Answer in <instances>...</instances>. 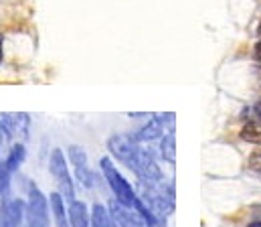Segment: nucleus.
Wrapping results in <instances>:
<instances>
[{"instance_id": "obj_1", "label": "nucleus", "mask_w": 261, "mask_h": 227, "mask_svg": "<svg viewBox=\"0 0 261 227\" xmlns=\"http://www.w3.org/2000/svg\"><path fill=\"white\" fill-rule=\"evenodd\" d=\"M138 197L140 201L162 221V217H166L172 207H174V195L172 189H168L160 179H138Z\"/></svg>"}, {"instance_id": "obj_2", "label": "nucleus", "mask_w": 261, "mask_h": 227, "mask_svg": "<svg viewBox=\"0 0 261 227\" xmlns=\"http://www.w3.org/2000/svg\"><path fill=\"white\" fill-rule=\"evenodd\" d=\"M99 168H101V174H103V179H106L110 191L114 193V199H116L118 203L126 205V207L136 209L140 197H138V193L132 189L130 183L122 176V172L116 168V164L112 162V158L103 156V158L99 160Z\"/></svg>"}, {"instance_id": "obj_3", "label": "nucleus", "mask_w": 261, "mask_h": 227, "mask_svg": "<svg viewBox=\"0 0 261 227\" xmlns=\"http://www.w3.org/2000/svg\"><path fill=\"white\" fill-rule=\"evenodd\" d=\"M49 172L51 176L55 179L57 187H59V193L63 195L67 203L75 201V185L71 181V174L67 170V158L61 148H55L49 156Z\"/></svg>"}, {"instance_id": "obj_4", "label": "nucleus", "mask_w": 261, "mask_h": 227, "mask_svg": "<svg viewBox=\"0 0 261 227\" xmlns=\"http://www.w3.org/2000/svg\"><path fill=\"white\" fill-rule=\"evenodd\" d=\"M49 199L35 183H31L27 201V227H49Z\"/></svg>"}, {"instance_id": "obj_5", "label": "nucleus", "mask_w": 261, "mask_h": 227, "mask_svg": "<svg viewBox=\"0 0 261 227\" xmlns=\"http://www.w3.org/2000/svg\"><path fill=\"white\" fill-rule=\"evenodd\" d=\"M108 150L118 162H122L132 170V166L136 164L140 150H142V142H138L130 134H114L108 140Z\"/></svg>"}, {"instance_id": "obj_6", "label": "nucleus", "mask_w": 261, "mask_h": 227, "mask_svg": "<svg viewBox=\"0 0 261 227\" xmlns=\"http://www.w3.org/2000/svg\"><path fill=\"white\" fill-rule=\"evenodd\" d=\"M29 114H0V144H14L29 136Z\"/></svg>"}, {"instance_id": "obj_7", "label": "nucleus", "mask_w": 261, "mask_h": 227, "mask_svg": "<svg viewBox=\"0 0 261 227\" xmlns=\"http://www.w3.org/2000/svg\"><path fill=\"white\" fill-rule=\"evenodd\" d=\"M27 221V203L16 197H4L0 203V225L22 227Z\"/></svg>"}, {"instance_id": "obj_8", "label": "nucleus", "mask_w": 261, "mask_h": 227, "mask_svg": "<svg viewBox=\"0 0 261 227\" xmlns=\"http://www.w3.org/2000/svg\"><path fill=\"white\" fill-rule=\"evenodd\" d=\"M67 156H69V162H71V166H73V170H75L77 181H79L83 187L91 189L93 183H95V172L89 168L85 150H83L81 146H75V144H73V146L67 148Z\"/></svg>"}, {"instance_id": "obj_9", "label": "nucleus", "mask_w": 261, "mask_h": 227, "mask_svg": "<svg viewBox=\"0 0 261 227\" xmlns=\"http://www.w3.org/2000/svg\"><path fill=\"white\" fill-rule=\"evenodd\" d=\"M108 209H110L112 219H114V223L118 227H156V225H150V223L142 217V213H138V211L132 209V207H126V205L118 203L116 199L110 201Z\"/></svg>"}, {"instance_id": "obj_10", "label": "nucleus", "mask_w": 261, "mask_h": 227, "mask_svg": "<svg viewBox=\"0 0 261 227\" xmlns=\"http://www.w3.org/2000/svg\"><path fill=\"white\" fill-rule=\"evenodd\" d=\"M69 213V225L71 227H91V217L87 213V205L83 201H71L67 207Z\"/></svg>"}, {"instance_id": "obj_11", "label": "nucleus", "mask_w": 261, "mask_h": 227, "mask_svg": "<svg viewBox=\"0 0 261 227\" xmlns=\"http://www.w3.org/2000/svg\"><path fill=\"white\" fill-rule=\"evenodd\" d=\"M162 136H164V118H152L144 128L138 130V134L134 138L138 142H152Z\"/></svg>"}, {"instance_id": "obj_12", "label": "nucleus", "mask_w": 261, "mask_h": 227, "mask_svg": "<svg viewBox=\"0 0 261 227\" xmlns=\"http://www.w3.org/2000/svg\"><path fill=\"white\" fill-rule=\"evenodd\" d=\"M49 205H51V215L55 219L57 227H71L69 225V213H67L65 199L61 193H51L49 197Z\"/></svg>"}, {"instance_id": "obj_13", "label": "nucleus", "mask_w": 261, "mask_h": 227, "mask_svg": "<svg viewBox=\"0 0 261 227\" xmlns=\"http://www.w3.org/2000/svg\"><path fill=\"white\" fill-rule=\"evenodd\" d=\"M24 156H27L24 144H22V142H14V144L10 146V150H8L6 160H4V168H6L10 174H12V172H16V170H18V166L22 164Z\"/></svg>"}, {"instance_id": "obj_14", "label": "nucleus", "mask_w": 261, "mask_h": 227, "mask_svg": "<svg viewBox=\"0 0 261 227\" xmlns=\"http://www.w3.org/2000/svg\"><path fill=\"white\" fill-rule=\"evenodd\" d=\"M89 217H91V227H114V219H112L110 209L99 205V203H95L91 207Z\"/></svg>"}, {"instance_id": "obj_15", "label": "nucleus", "mask_w": 261, "mask_h": 227, "mask_svg": "<svg viewBox=\"0 0 261 227\" xmlns=\"http://www.w3.org/2000/svg\"><path fill=\"white\" fill-rule=\"evenodd\" d=\"M241 140L251 142L255 146H261V126H257V124H247L241 130Z\"/></svg>"}, {"instance_id": "obj_16", "label": "nucleus", "mask_w": 261, "mask_h": 227, "mask_svg": "<svg viewBox=\"0 0 261 227\" xmlns=\"http://www.w3.org/2000/svg\"><path fill=\"white\" fill-rule=\"evenodd\" d=\"M174 136L172 134H164L162 136V144H160V154L164 160L168 162H174V156H176V150H174Z\"/></svg>"}, {"instance_id": "obj_17", "label": "nucleus", "mask_w": 261, "mask_h": 227, "mask_svg": "<svg viewBox=\"0 0 261 227\" xmlns=\"http://www.w3.org/2000/svg\"><path fill=\"white\" fill-rule=\"evenodd\" d=\"M247 168L255 174H261V146L259 150H253L247 158Z\"/></svg>"}, {"instance_id": "obj_18", "label": "nucleus", "mask_w": 261, "mask_h": 227, "mask_svg": "<svg viewBox=\"0 0 261 227\" xmlns=\"http://www.w3.org/2000/svg\"><path fill=\"white\" fill-rule=\"evenodd\" d=\"M251 114H253V122H249V124H257V126H261V99L259 102H255V106L251 108Z\"/></svg>"}, {"instance_id": "obj_19", "label": "nucleus", "mask_w": 261, "mask_h": 227, "mask_svg": "<svg viewBox=\"0 0 261 227\" xmlns=\"http://www.w3.org/2000/svg\"><path fill=\"white\" fill-rule=\"evenodd\" d=\"M253 59L261 65V41H257L255 47H253Z\"/></svg>"}, {"instance_id": "obj_20", "label": "nucleus", "mask_w": 261, "mask_h": 227, "mask_svg": "<svg viewBox=\"0 0 261 227\" xmlns=\"http://www.w3.org/2000/svg\"><path fill=\"white\" fill-rule=\"evenodd\" d=\"M0 65H2V37H0Z\"/></svg>"}, {"instance_id": "obj_21", "label": "nucleus", "mask_w": 261, "mask_h": 227, "mask_svg": "<svg viewBox=\"0 0 261 227\" xmlns=\"http://www.w3.org/2000/svg\"><path fill=\"white\" fill-rule=\"evenodd\" d=\"M259 37H261V24H259Z\"/></svg>"}, {"instance_id": "obj_22", "label": "nucleus", "mask_w": 261, "mask_h": 227, "mask_svg": "<svg viewBox=\"0 0 261 227\" xmlns=\"http://www.w3.org/2000/svg\"><path fill=\"white\" fill-rule=\"evenodd\" d=\"M0 166H2V162H0Z\"/></svg>"}, {"instance_id": "obj_23", "label": "nucleus", "mask_w": 261, "mask_h": 227, "mask_svg": "<svg viewBox=\"0 0 261 227\" xmlns=\"http://www.w3.org/2000/svg\"><path fill=\"white\" fill-rule=\"evenodd\" d=\"M0 227H2V225H0Z\"/></svg>"}]
</instances>
